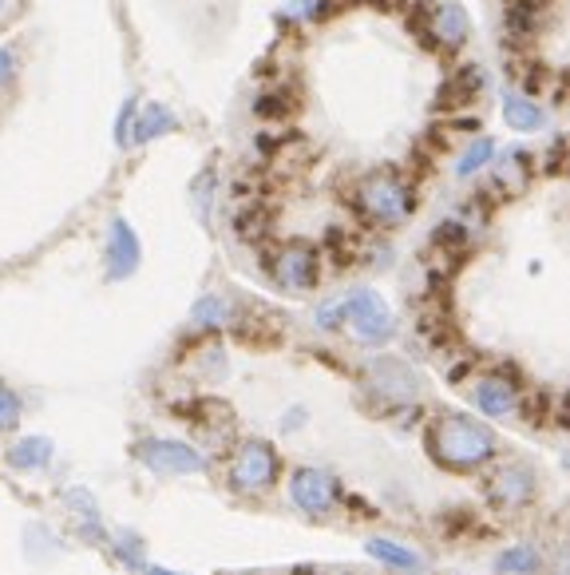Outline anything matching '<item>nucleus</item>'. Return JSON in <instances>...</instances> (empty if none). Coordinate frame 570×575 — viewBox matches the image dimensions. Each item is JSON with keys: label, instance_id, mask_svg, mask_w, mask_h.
<instances>
[{"label": "nucleus", "instance_id": "nucleus-14", "mask_svg": "<svg viewBox=\"0 0 570 575\" xmlns=\"http://www.w3.org/2000/svg\"><path fill=\"white\" fill-rule=\"evenodd\" d=\"M178 413H183L187 421H195L198 429H207V433L230 429V425H234L230 405L226 401H218V398H198V401H190V405H178Z\"/></svg>", "mask_w": 570, "mask_h": 575}, {"label": "nucleus", "instance_id": "nucleus-25", "mask_svg": "<svg viewBox=\"0 0 570 575\" xmlns=\"http://www.w3.org/2000/svg\"><path fill=\"white\" fill-rule=\"evenodd\" d=\"M195 207H198V215H202V219H207L210 215V191H214V171H202V175L195 179Z\"/></svg>", "mask_w": 570, "mask_h": 575}, {"label": "nucleus", "instance_id": "nucleus-1", "mask_svg": "<svg viewBox=\"0 0 570 575\" xmlns=\"http://www.w3.org/2000/svg\"><path fill=\"white\" fill-rule=\"evenodd\" d=\"M424 445L435 464H444L452 472H476L484 464H491V457L499 452L496 433L484 421L467 417V413H440V417H432Z\"/></svg>", "mask_w": 570, "mask_h": 575}, {"label": "nucleus", "instance_id": "nucleus-23", "mask_svg": "<svg viewBox=\"0 0 570 575\" xmlns=\"http://www.w3.org/2000/svg\"><path fill=\"white\" fill-rule=\"evenodd\" d=\"M491 156H496V143L491 139H476V143L467 147L464 156H460V163H456V175L460 179H472L476 171H484L491 163Z\"/></svg>", "mask_w": 570, "mask_h": 575}, {"label": "nucleus", "instance_id": "nucleus-10", "mask_svg": "<svg viewBox=\"0 0 570 575\" xmlns=\"http://www.w3.org/2000/svg\"><path fill=\"white\" fill-rule=\"evenodd\" d=\"M139 258H143L139 234L131 230L127 219H115L112 230H107V278H112V283L131 278V274L139 271Z\"/></svg>", "mask_w": 570, "mask_h": 575}, {"label": "nucleus", "instance_id": "nucleus-11", "mask_svg": "<svg viewBox=\"0 0 570 575\" xmlns=\"http://www.w3.org/2000/svg\"><path fill=\"white\" fill-rule=\"evenodd\" d=\"M424 28L444 53H456L460 44L467 41V12L460 9V4H452V0H444V4H435V9L428 12Z\"/></svg>", "mask_w": 570, "mask_h": 575}, {"label": "nucleus", "instance_id": "nucleus-4", "mask_svg": "<svg viewBox=\"0 0 570 575\" xmlns=\"http://www.w3.org/2000/svg\"><path fill=\"white\" fill-rule=\"evenodd\" d=\"M270 278L290 294H310L322 283V251L313 242H281L266 258Z\"/></svg>", "mask_w": 570, "mask_h": 575}, {"label": "nucleus", "instance_id": "nucleus-18", "mask_svg": "<svg viewBox=\"0 0 570 575\" xmlns=\"http://www.w3.org/2000/svg\"><path fill=\"white\" fill-rule=\"evenodd\" d=\"M440 532H444L447 540H484V536H491V528L479 524V516L472 513V508H456V513L440 516Z\"/></svg>", "mask_w": 570, "mask_h": 575}, {"label": "nucleus", "instance_id": "nucleus-19", "mask_svg": "<svg viewBox=\"0 0 570 575\" xmlns=\"http://www.w3.org/2000/svg\"><path fill=\"white\" fill-rule=\"evenodd\" d=\"M369 552L381 560V564L396 567V572H420V555L412 552V548H405L400 540H388V536H376V540H369Z\"/></svg>", "mask_w": 570, "mask_h": 575}, {"label": "nucleus", "instance_id": "nucleus-3", "mask_svg": "<svg viewBox=\"0 0 570 575\" xmlns=\"http://www.w3.org/2000/svg\"><path fill=\"white\" fill-rule=\"evenodd\" d=\"M341 325H349L361 345H384L396 337L393 310H388V302H384L376 290H369V286L349 290L341 298Z\"/></svg>", "mask_w": 570, "mask_h": 575}, {"label": "nucleus", "instance_id": "nucleus-12", "mask_svg": "<svg viewBox=\"0 0 570 575\" xmlns=\"http://www.w3.org/2000/svg\"><path fill=\"white\" fill-rule=\"evenodd\" d=\"M373 377H376V386H381L384 398H393V401H416V393H420V377H416L405 361H396V357L376 361Z\"/></svg>", "mask_w": 570, "mask_h": 575}, {"label": "nucleus", "instance_id": "nucleus-17", "mask_svg": "<svg viewBox=\"0 0 570 575\" xmlns=\"http://www.w3.org/2000/svg\"><path fill=\"white\" fill-rule=\"evenodd\" d=\"M503 119H508L515 131H539L543 124H547V115H543V107L535 104V100H527V95H503Z\"/></svg>", "mask_w": 570, "mask_h": 575}, {"label": "nucleus", "instance_id": "nucleus-28", "mask_svg": "<svg viewBox=\"0 0 570 575\" xmlns=\"http://www.w3.org/2000/svg\"><path fill=\"white\" fill-rule=\"evenodd\" d=\"M293 9H298L301 21H317L325 12V0H293Z\"/></svg>", "mask_w": 570, "mask_h": 575}, {"label": "nucleus", "instance_id": "nucleus-2", "mask_svg": "<svg viewBox=\"0 0 570 575\" xmlns=\"http://www.w3.org/2000/svg\"><path fill=\"white\" fill-rule=\"evenodd\" d=\"M349 203L353 210L361 215L369 227H400L416 210V191L405 175H396V171H369L353 183L349 191Z\"/></svg>", "mask_w": 570, "mask_h": 575}, {"label": "nucleus", "instance_id": "nucleus-26", "mask_svg": "<svg viewBox=\"0 0 570 575\" xmlns=\"http://www.w3.org/2000/svg\"><path fill=\"white\" fill-rule=\"evenodd\" d=\"M317 325L322 330H341V302H325L317 310Z\"/></svg>", "mask_w": 570, "mask_h": 575}, {"label": "nucleus", "instance_id": "nucleus-13", "mask_svg": "<svg viewBox=\"0 0 570 575\" xmlns=\"http://www.w3.org/2000/svg\"><path fill=\"white\" fill-rule=\"evenodd\" d=\"M531 179H535V159L523 147H508V156H499L496 163V187L503 195H519V191H527Z\"/></svg>", "mask_w": 570, "mask_h": 575}, {"label": "nucleus", "instance_id": "nucleus-9", "mask_svg": "<svg viewBox=\"0 0 570 575\" xmlns=\"http://www.w3.org/2000/svg\"><path fill=\"white\" fill-rule=\"evenodd\" d=\"M472 405L484 413V417H508V413H515L519 401H523V393H519L515 377H508L503 369L499 373H484L479 381H472Z\"/></svg>", "mask_w": 570, "mask_h": 575}, {"label": "nucleus", "instance_id": "nucleus-20", "mask_svg": "<svg viewBox=\"0 0 570 575\" xmlns=\"http://www.w3.org/2000/svg\"><path fill=\"white\" fill-rule=\"evenodd\" d=\"M190 322H195L198 330L214 334V330H222V325L230 322V302L222 298V294H207V298H198V302H195V310H190Z\"/></svg>", "mask_w": 570, "mask_h": 575}, {"label": "nucleus", "instance_id": "nucleus-29", "mask_svg": "<svg viewBox=\"0 0 570 575\" xmlns=\"http://www.w3.org/2000/svg\"><path fill=\"white\" fill-rule=\"evenodd\" d=\"M143 575H178V572H163V567H151V572H143Z\"/></svg>", "mask_w": 570, "mask_h": 575}, {"label": "nucleus", "instance_id": "nucleus-7", "mask_svg": "<svg viewBox=\"0 0 570 575\" xmlns=\"http://www.w3.org/2000/svg\"><path fill=\"white\" fill-rule=\"evenodd\" d=\"M290 501L305 516H329L341 504V484L322 469H293L290 476Z\"/></svg>", "mask_w": 570, "mask_h": 575}, {"label": "nucleus", "instance_id": "nucleus-22", "mask_svg": "<svg viewBox=\"0 0 570 575\" xmlns=\"http://www.w3.org/2000/svg\"><path fill=\"white\" fill-rule=\"evenodd\" d=\"M432 242H435V251H467V246H472V230L460 219H447L432 230Z\"/></svg>", "mask_w": 570, "mask_h": 575}, {"label": "nucleus", "instance_id": "nucleus-5", "mask_svg": "<svg viewBox=\"0 0 570 575\" xmlns=\"http://www.w3.org/2000/svg\"><path fill=\"white\" fill-rule=\"evenodd\" d=\"M281 476V460L274 452V445L266 440H246L234 460H230V472H226V484L230 492H239V496H258V492L274 488Z\"/></svg>", "mask_w": 570, "mask_h": 575}, {"label": "nucleus", "instance_id": "nucleus-8", "mask_svg": "<svg viewBox=\"0 0 570 575\" xmlns=\"http://www.w3.org/2000/svg\"><path fill=\"white\" fill-rule=\"evenodd\" d=\"M147 469L166 472V476H190V472H207V457L190 449L187 440H143L139 445Z\"/></svg>", "mask_w": 570, "mask_h": 575}, {"label": "nucleus", "instance_id": "nucleus-30", "mask_svg": "<svg viewBox=\"0 0 570 575\" xmlns=\"http://www.w3.org/2000/svg\"><path fill=\"white\" fill-rule=\"evenodd\" d=\"M0 4H4V0H0Z\"/></svg>", "mask_w": 570, "mask_h": 575}, {"label": "nucleus", "instance_id": "nucleus-16", "mask_svg": "<svg viewBox=\"0 0 570 575\" xmlns=\"http://www.w3.org/2000/svg\"><path fill=\"white\" fill-rule=\"evenodd\" d=\"M48 460H53V440L48 437H24L9 449V464L21 472L48 469Z\"/></svg>", "mask_w": 570, "mask_h": 575}, {"label": "nucleus", "instance_id": "nucleus-24", "mask_svg": "<svg viewBox=\"0 0 570 575\" xmlns=\"http://www.w3.org/2000/svg\"><path fill=\"white\" fill-rule=\"evenodd\" d=\"M21 425V398L9 386H0V433H9Z\"/></svg>", "mask_w": 570, "mask_h": 575}, {"label": "nucleus", "instance_id": "nucleus-21", "mask_svg": "<svg viewBox=\"0 0 570 575\" xmlns=\"http://www.w3.org/2000/svg\"><path fill=\"white\" fill-rule=\"evenodd\" d=\"M539 552L535 548H511L496 560V572H508V575H535L539 572Z\"/></svg>", "mask_w": 570, "mask_h": 575}, {"label": "nucleus", "instance_id": "nucleus-27", "mask_svg": "<svg viewBox=\"0 0 570 575\" xmlns=\"http://www.w3.org/2000/svg\"><path fill=\"white\" fill-rule=\"evenodd\" d=\"M16 80V56L12 48H0V88H9Z\"/></svg>", "mask_w": 570, "mask_h": 575}, {"label": "nucleus", "instance_id": "nucleus-15", "mask_svg": "<svg viewBox=\"0 0 570 575\" xmlns=\"http://www.w3.org/2000/svg\"><path fill=\"white\" fill-rule=\"evenodd\" d=\"M178 119L171 107L163 104H147L143 112H136V124H131V143H151V139L166 136V131H175Z\"/></svg>", "mask_w": 570, "mask_h": 575}, {"label": "nucleus", "instance_id": "nucleus-6", "mask_svg": "<svg viewBox=\"0 0 570 575\" xmlns=\"http://www.w3.org/2000/svg\"><path fill=\"white\" fill-rule=\"evenodd\" d=\"M539 496V476L535 469L527 464H499L496 472L488 476V501L503 513H519V508H527L531 501Z\"/></svg>", "mask_w": 570, "mask_h": 575}]
</instances>
